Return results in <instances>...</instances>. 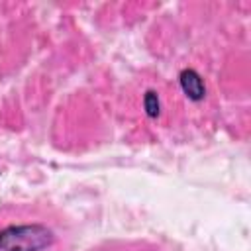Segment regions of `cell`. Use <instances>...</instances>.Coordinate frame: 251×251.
Masks as SVG:
<instances>
[{"mask_svg": "<svg viewBox=\"0 0 251 251\" xmlns=\"http://www.w3.org/2000/svg\"><path fill=\"white\" fill-rule=\"evenodd\" d=\"M178 84L184 92V96L192 102H200L206 98V84L198 71L194 69H182L178 75Z\"/></svg>", "mask_w": 251, "mask_h": 251, "instance_id": "cell-2", "label": "cell"}, {"mask_svg": "<svg viewBox=\"0 0 251 251\" xmlns=\"http://www.w3.org/2000/svg\"><path fill=\"white\" fill-rule=\"evenodd\" d=\"M143 110L149 118H157L161 114V100L155 90H147L143 94Z\"/></svg>", "mask_w": 251, "mask_h": 251, "instance_id": "cell-3", "label": "cell"}, {"mask_svg": "<svg viewBox=\"0 0 251 251\" xmlns=\"http://www.w3.org/2000/svg\"><path fill=\"white\" fill-rule=\"evenodd\" d=\"M53 241L55 233L45 224H12L0 229V251H43Z\"/></svg>", "mask_w": 251, "mask_h": 251, "instance_id": "cell-1", "label": "cell"}]
</instances>
